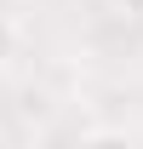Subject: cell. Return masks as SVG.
I'll return each instance as SVG.
<instances>
[{
  "instance_id": "6da1fadb",
  "label": "cell",
  "mask_w": 143,
  "mask_h": 149,
  "mask_svg": "<svg viewBox=\"0 0 143 149\" xmlns=\"http://www.w3.org/2000/svg\"><path fill=\"white\" fill-rule=\"evenodd\" d=\"M17 23H12V17H6V12H0V63H12V57H17Z\"/></svg>"
},
{
  "instance_id": "7a4b0ae2",
  "label": "cell",
  "mask_w": 143,
  "mask_h": 149,
  "mask_svg": "<svg viewBox=\"0 0 143 149\" xmlns=\"http://www.w3.org/2000/svg\"><path fill=\"white\" fill-rule=\"evenodd\" d=\"M115 12H126V17H143V0H115Z\"/></svg>"
}]
</instances>
